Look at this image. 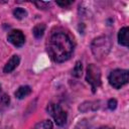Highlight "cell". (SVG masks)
Masks as SVG:
<instances>
[{"label": "cell", "mask_w": 129, "mask_h": 129, "mask_svg": "<svg viewBox=\"0 0 129 129\" xmlns=\"http://www.w3.org/2000/svg\"><path fill=\"white\" fill-rule=\"evenodd\" d=\"M46 49L52 60L62 62L71 57L74 51V45L71 37L66 32L57 31L50 34L46 42Z\"/></svg>", "instance_id": "cell-1"}, {"label": "cell", "mask_w": 129, "mask_h": 129, "mask_svg": "<svg viewBox=\"0 0 129 129\" xmlns=\"http://www.w3.org/2000/svg\"><path fill=\"white\" fill-rule=\"evenodd\" d=\"M91 48L93 54L97 58L101 59L108 54L111 48V41L107 36H99L93 40Z\"/></svg>", "instance_id": "cell-2"}, {"label": "cell", "mask_w": 129, "mask_h": 129, "mask_svg": "<svg viewBox=\"0 0 129 129\" xmlns=\"http://www.w3.org/2000/svg\"><path fill=\"white\" fill-rule=\"evenodd\" d=\"M86 81L91 85L93 93L96 92V89L100 87L101 85V71L99 67H97L94 63H91L87 68V75H86Z\"/></svg>", "instance_id": "cell-3"}, {"label": "cell", "mask_w": 129, "mask_h": 129, "mask_svg": "<svg viewBox=\"0 0 129 129\" xmlns=\"http://www.w3.org/2000/svg\"><path fill=\"white\" fill-rule=\"evenodd\" d=\"M129 73L127 70H114L109 75V83L115 89H120L128 83Z\"/></svg>", "instance_id": "cell-4"}, {"label": "cell", "mask_w": 129, "mask_h": 129, "mask_svg": "<svg viewBox=\"0 0 129 129\" xmlns=\"http://www.w3.org/2000/svg\"><path fill=\"white\" fill-rule=\"evenodd\" d=\"M47 113L53 118L54 122L58 126H62L67 122V113L62 110V108L54 103H49L48 106L46 107Z\"/></svg>", "instance_id": "cell-5"}, {"label": "cell", "mask_w": 129, "mask_h": 129, "mask_svg": "<svg viewBox=\"0 0 129 129\" xmlns=\"http://www.w3.org/2000/svg\"><path fill=\"white\" fill-rule=\"evenodd\" d=\"M7 39L10 43H12L16 47H21L25 42L24 34L22 33L21 30H18V29L11 30L7 35Z\"/></svg>", "instance_id": "cell-6"}, {"label": "cell", "mask_w": 129, "mask_h": 129, "mask_svg": "<svg viewBox=\"0 0 129 129\" xmlns=\"http://www.w3.org/2000/svg\"><path fill=\"white\" fill-rule=\"evenodd\" d=\"M19 61H20V58H19L18 55H16V54L15 55H12L11 58L6 62L5 67L3 69V72L6 73V74H9V73L13 72L16 69V67L19 64Z\"/></svg>", "instance_id": "cell-7"}, {"label": "cell", "mask_w": 129, "mask_h": 129, "mask_svg": "<svg viewBox=\"0 0 129 129\" xmlns=\"http://www.w3.org/2000/svg\"><path fill=\"white\" fill-rule=\"evenodd\" d=\"M128 33H129V28L127 26L122 27L118 33V41L121 45L127 46L128 42H129V37H128Z\"/></svg>", "instance_id": "cell-8"}, {"label": "cell", "mask_w": 129, "mask_h": 129, "mask_svg": "<svg viewBox=\"0 0 129 129\" xmlns=\"http://www.w3.org/2000/svg\"><path fill=\"white\" fill-rule=\"evenodd\" d=\"M98 108H99V102H93V101L85 102L79 106V110L84 113H86L88 111H95Z\"/></svg>", "instance_id": "cell-9"}, {"label": "cell", "mask_w": 129, "mask_h": 129, "mask_svg": "<svg viewBox=\"0 0 129 129\" xmlns=\"http://www.w3.org/2000/svg\"><path fill=\"white\" fill-rule=\"evenodd\" d=\"M30 93H31V88L29 86H21L15 91L14 95L17 99H23L27 97Z\"/></svg>", "instance_id": "cell-10"}, {"label": "cell", "mask_w": 129, "mask_h": 129, "mask_svg": "<svg viewBox=\"0 0 129 129\" xmlns=\"http://www.w3.org/2000/svg\"><path fill=\"white\" fill-rule=\"evenodd\" d=\"M44 31H45V24H43V23L36 24V25L33 27V30H32L33 35H34L35 38H40V37L43 35Z\"/></svg>", "instance_id": "cell-11"}, {"label": "cell", "mask_w": 129, "mask_h": 129, "mask_svg": "<svg viewBox=\"0 0 129 129\" xmlns=\"http://www.w3.org/2000/svg\"><path fill=\"white\" fill-rule=\"evenodd\" d=\"M32 129H52V123L49 120H43L37 123Z\"/></svg>", "instance_id": "cell-12"}, {"label": "cell", "mask_w": 129, "mask_h": 129, "mask_svg": "<svg viewBox=\"0 0 129 129\" xmlns=\"http://www.w3.org/2000/svg\"><path fill=\"white\" fill-rule=\"evenodd\" d=\"M13 15H14V17L17 18V19H22V18H24V17L27 15V12H26L25 9H23V8H21V7H18V8H15V9H14Z\"/></svg>", "instance_id": "cell-13"}, {"label": "cell", "mask_w": 129, "mask_h": 129, "mask_svg": "<svg viewBox=\"0 0 129 129\" xmlns=\"http://www.w3.org/2000/svg\"><path fill=\"white\" fill-rule=\"evenodd\" d=\"M82 71H83V67H82V62L81 61H77L74 69H73V76L76 78H80L82 76Z\"/></svg>", "instance_id": "cell-14"}, {"label": "cell", "mask_w": 129, "mask_h": 129, "mask_svg": "<svg viewBox=\"0 0 129 129\" xmlns=\"http://www.w3.org/2000/svg\"><path fill=\"white\" fill-rule=\"evenodd\" d=\"M89 128H90V124L86 119L80 121L75 127V129H89Z\"/></svg>", "instance_id": "cell-15"}, {"label": "cell", "mask_w": 129, "mask_h": 129, "mask_svg": "<svg viewBox=\"0 0 129 129\" xmlns=\"http://www.w3.org/2000/svg\"><path fill=\"white\" fill-rule=\"evenodd\" d=\"M34 4L39 8V9H46L47 6H49V2H34Z\"/></svg>", "instance_id": "cell-16"}, {"label": "cell", "mask_w": 129, "mask_h": 129, "mask_svg": "<svg viewBox=\"0 0 129 129\" xmlns=\"http://www.w3.org/2000/svg\"><path fill=\"white\" fill-rule=\"evenodd\" d=\"M117 106V101L115 99H110L109 102H108V108L110 110H114Z\"/></svg>", "instance_id": "cell-17"}, {"label": "cell", "mask_w": 129, "mask_h": 129, "mask_svg": "<svg viewBox=\"0 0 129 129\" xmlns=\"http://www.w3.org/2000/svg\"><path fill=\"white\" fill-rule=\"evenodd\" d=\"M71 3H72L71 1H62V2H61V1H57V2H56V4L59 5V6H61V7H67V6H69Z\"/></svg>", "instance_id": "cell-18"}, {"label": "cell", "mask_w": 129, "mask_h": 129, "mask_svg": "<svg viewBox=\"0 0 129 129\" xmlns=\"http://www.w3.org/2000/svg\"><path fill=\"white\" fill-rule=\"evenodd\" d=\"M98 129H112V128H110V127H108V126H102V127H100V128H98Z\"/></svg>", "instance_id": "cell-19"}, {"label": "cell", "mask_w": 129, "mask_h": 129, "mask_svg": "<svg viewBox=\"0 0 129 129\" xmlns=\"http://www.w3.org/2000/svg\"><path fill=\"white\" fill-rule=\"evenodd\" d=\"M0 90H1V88H0Z\"/></svg>", "instance_id": "cell-20"}]
</instances>
